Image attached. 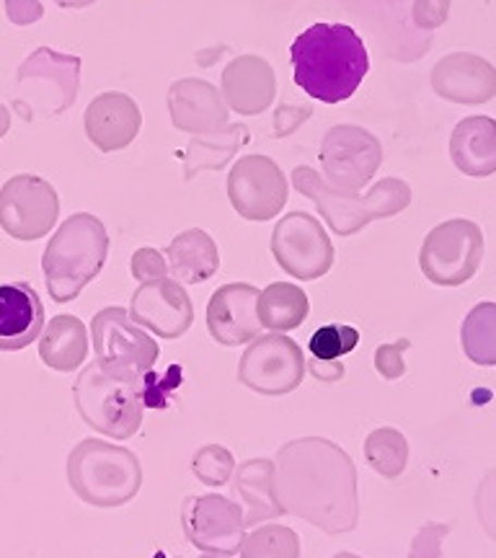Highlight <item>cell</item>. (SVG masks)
I'll list each match as a JSON object with an SVG mask.
<instances>
[{
  "mask_svg": "<svg viewBox=\"0 0 496 558\" xmlns=\"http://www.w3.org/2000/svg\"><path fill=\"white\" fill-rule=\"evenodd\" d=\"M275 492L285 512L326 535L352 533L360 522L358 469L326 437H300L279 448Z\"/></svg>",
  "mask_w": 496,
  "mask_h": 558,
  "instance_id": "obj_1",
  "label": "cell"
},
{
  "mask_svg": "<svg viewBox=\"0 0 496 558\" xmlns=\"http://www.w3.org/2000/svg\"><path fill=\"white\" fill-rule=\"evenodd\" d=\"M295 83L311 99L341 104L370 73L365 41L347 24H313L290 47Z\"/></svg>",
  "mask_w": 496,
  "mask_h": 558,
  "instance_id": "obj_2",
  "label": "cell"
},
{
  "mask_svg": "<svg viewBox=\"0 0 496 558\" xmlns=\"http://www.w3.org/2000/svg\"><path fill=\"white\" fill-rule=\"evenodd\" d=\"M292 186L303 197L316 202L320 218L337 235L360 233L367 222L398 215L411 202L409 186L401 179H383L367 194H360L328 184L311 166H298L292 171Z\"/></svg>",
  "mask_w": 496,
  "mask_h": 558,
  "instance_id": "obj_3",
  "label": "cell"
},
{
  "mask_svg": "<svg viewBox=\"0 0 496 558\" xmlns=\"http://www.w3.org/2000/svg\"><path fill=\"white\" fill-rule=\"evenodd\" d=\"M143 390L145 375L137 378V375L117 373L96 360L75 380V407L96 432L114 439H130L143 424Z\"/></svg>",
  "mask_w": 496,
  "mask_h": 558,
  "instance_id": "obj_4",
  "label": "cell"
},
{
  "mask_svg": "<svg viewBox=\"0 0 496 558\" xmlns=\"http://www.w3.org/2000/svg\"><path fill=\"white\" fill-rule=\"evenodd\" d=\"M109 256V233L96 215L81 213L62 222L45 251L47 284L58 303L78 298L81 290L104 269Z\"/></svg>",
  "mask_w": 496,
  "mask_h": 558,
  "instance_id": "obj_5",
  "label": "cell"
},
{
  "mask_svg": "<svg viewBox=\"0 0 496 558\" xmlns=\"http://www.w3.org/2000/svg\"><path fill=\"white\" fill-rule=\"evenodd\" d=\"M68 476L73 492L94 507H122L137 497L143 486V465L137 456L104 439H83L70 452Z\"/></svg>",
  "mask_w": 496,
  "mask_h": 558,
  "instance_id": "obj_6",
  "label": "cell"
},
{
  "mask_svg": "<svg viewBox=\"0 0 496 558\" xmlns=\"http://www.w3.org/2000/svg\"><path fill=\"white\" fill-rule=\"evenodd\" d=\"M484 256V235L471 220H450L432 230L422 246L424 277L439 288H458L476 275Z\"/></svg>",
  "mask_w": 496,
  "mask_h": 558,
  "instance_id": "obj_7",
  "label": "cell"
},
{
  "mask_svg": "<svg viewBox=\"0 0 496 558\" xmlns=\"http://www.w3.org/2000/svg\"><path fill=\"white\" fill-rule=\"evenodd\" d=\"M303 378V349L279 331L251 341L239 365V380L258 396H288Z\"/></svg>",
  "mask_w": 496,
  "mask_h": 558,
  "instance_id": "obj_8",
  "label": "cell"
},
{
  "mask_svg": "<svg viewBox=\"0 0 496 558\" xmlns=\"http://www.w3.org/2000/svg\"><path fill=\"white\" fill-rule=\"evenodd\" d=\"M90 333H94L96 360L117 369V373L137 375L140 378L158 362L160 349L156 339L143 326H137L130 318V313L120 305H111V308L96 313Z\"/></svg>",
  "mask_w": 496,
  "mask_h": 558,
  "instance_id": "obj_9",
  "label": "cell"
},
{
  "mask_svg": "<svg viewBox=\"0 0 496 558\" xmlns=\"http://www.w3.org/2000/svg\"><path fill=\"white\" fill-rule=\"evenodd\" d=\"M181 527L194 548L213 556L241 554L243 538H246L241 505L222 494L186 497L181 505Z\"/></svg>",
  "mask_w": 496,
  "mask_h": 558,
  "instance_id": "obj_10",
  "label": "cell"
},
{
  "mask_svg": "<svg viewBox=\"0 0 496 558\" xmlns=\"http://www.w3.org/2000/svg\"><path fill=\"white\" fill-rule=\"evenodd\" d=\"M271 254L290 277L318 279L334 267V243L326 228L309 213H290L271 233Z\"/></svg>",
  "mask_w": 496,
  "mask_h": 558,
  "instance_id": "obj_11",
  "label": "cell"
},
{
  "mask_svg": "<svg viewBox=\"0 0 496 558\" xmlns=\"http://www.w3.org/2000/svg\"><path fill=\"white\" fill-rule=\"evenodd\" d=\"M288 177L267 156H243L228 173V199L241 218L264 222L288 205Z\"/></svg>",
  "mask_w": 496,
  "mask_h": 558,
  "instance_id": "obj_12",
  "label": "cell"
},
{
  "mask_svg": "<svg viewBox=\"0 0 496 558\" xmlns=\"http://www.w3.org/2000/svg\"><path fill=\"white\" fill-rule=\"evenodd\" d=\"M318 160L328 184L339 190L360 192L380 169L383 150L375 135L354 124H337L324 135Z\"/></svg>",
  "mask_w": 496,
  "mask_h": 558,
  "instance_id": "obj_13",
  "label": "cell"
},
{
  "mask_svg": "<svg viewBox=\"0 0 496 558\" xmlns=\"http://www.w3.org/2000/svg\"><path fill=\"white\" fill-rule=\"evenodd\" d=\"M58 194L45 179L16 177L0 192V226L13 239L34 241L58 220Z\"/></svg>",
  "mask_w": 496,
  "mask_h": 558,
  "instance_id": "obj_14",
  "label": "cell"
},
{
  "mask_svg": "<svg viewBox=\"0 0 496 558\" xmlns=\"http://www.w3.org/2000/svg\"><path fill=\"white\" fill-rule=\"evenodd\" d=\"M130 318L160 339H179L192 329L194 305L184 284L160 277L153 282H140L130 303Z\"/></svg>",
  "mask_w": 496,
  "mask_h": 558,
  "instance_id": "obj_15",
  "label": "cell"
},
{
  "mask_svg": "<svg viewBox=\"0 0 496 558\" xmlns=\"http://www.w3.org/2000/svg\"><path fill=\"white\" fill-rule=\"evenodd\" d=\"M19 83L32 88V101L41 114H58L70 109L78 96L81 60L73 54L37 50L19 70Z\"/></svg>",
  "mask_w": 496,
  "mask_h": 558,
  "instance_id": "obj_16",
  "label": "cell"
},
{
  "mask_svg": "<svg viewBox=\"0 0 496 558\" xmlns=\"http://www.w3.org/2000/svg\"><path fill=\"white\" fill-rule=\"evenodd\" d=\"M207 329L222 347H241L264 331L258 320V288L230 282L215 290L207 303Z\"/></svg>",
  "mask_w": 496,
  "mask_h": 558,
  "instance_id": "obj_17",
  "label": "cell"
},
{
  "mask_svg": "<svg viewBox=\"0 0 496 558\" xmlns=\"http://www.w3.org/2000/svg\"><path fill=\"white\" fill-rule=\"evenodd\" d=\"M86 135L101 153L124 150L137 137L143 114L135 99L122 90L99 94L86 109Z\"/></svg>",
  "mask_w": 496,
  "mask_h": 558,
  "instance_id": "obj_18",
  "label": "cell"
},
{
  "mask_svg": "<svg viewBox=\"0 0 496 558\" xmlns=\"http://www.w3.org/2000/svg\"><path fill=\"white\" fill-rule=\"evenodd\" d=\"M277 96L275 68L258 54H243L222 70V99L243 117L262 114Z\"/></svg>",
  "mask_w": 496,
  "mask_h": 558,
  "instance_id": "obj_19",
  "label": "cell"
},
{
  "mask_svg": "<svg viewBox=\"0 0 496 558\" xmlns=\"http://www.w3.org/2000/svg\"><path fill=\"white\" fill-rule=\"evenodd\" d=\"M169 111L173 128L194 135H207L228 124V104L213 83L181 78L169 88Z\"/></svg>",
  "mask_w": 496,
  "mask_h": 558,
  "instance_id": "obj_20",
  "label": "cell"
},
{
  "mask_svg": "<svg viewBox=\"0 0 496 558\" xmlns=\"http://www.w3.org/2000/svg\"><path fill=\"white\" fill-rule=\"evenodd\" d=\"M45 308L29 282L0 284V352H19L41 337Z\"/></svg>",
  "mask_w": 496,
  "mask_h": 558,
  "instance_id": "obj_21",
  "label": "cell"
},
{
  "mask_svg": "<svg viewBox=\"0 0 496 558\" xmlns=\"http://www.w3.org/2000/svg\"><path fill=\"white\" fill-rule=\"evenodd\" d=\"M235 494L243 499V520L249 527L282 518L285 507L279 505L275 492V460L251 458L235 465L233 471Z\"/></svg>",
  "mask_w": 496,
  "mask_h": 558,
  "instance_id": "obj_22",
  "label": "cell"
},
{
  "mask_svg": "<svg viewBox=\"0 0 496 558\" xmlns=\"http://www.w3.org/2000/svg\"><path fill=\"white\" fill-rule=\"evenodd\" d=\"M169 271L181 284H199L218 275V243L202 228H189L179 233L166 248Z\"/></svg>",
  "mask_w": 496,
  "mask_h": 558,
  "instance_id": "obj_23",
  "label": "cell"
},
{
  "mask_svg": "<svg viewBox=\"0 0 496 558\" xmlns=\"http://www.w3.org/2000/svg\"><path fill=\"white\" fill-rule=\"evenodd\" d=\"M432 83L445 99L452 101H484L496 90V75L481 58L471 54H452L439 62L432 75Z\"/></svg>",
  "mask_w": 496,
  "mask_h": 558,
  "instance_id": "obj_24",
  "label": "cell"
},
{
  "mask_svg": "<svg viewBox=\"0 0 496 558\" xmlns=\"http://www.w3.org/2000/svg\"><path fill=\"white\" fill-rule=\"evenodd\" d=\"M450 156L468 177H488L496 171V120L468 117L450 137Z\"/></svg>",
  "mask_w": 496,
  "mask_h": 558,
  "instance_id": "obj_25",
  "label": "cell"
},
{
  "mask_svg": "<svg viewBox=\"0 0 496 558\" xmlns=\"http://www.w3.org/2000/svg\"><path fill=\"white\" fill-rule=\"evenodd\" d=\"M339 5L354 13L375 34L390 58L407 60L403 52V45H409V37L403 34L407 0H339Z\"/></svg>",
  "mask_w": 496,
  "mask_h": 558,
  "instance_id": "obj_26",
  "label": "cell"
},
{
  "mask_svg": "<svg viewBox=\"0 0 496 558\" xmlns=\"http://www.w3.org/2000/svg\"><path fill=\"white\" fill-rule=\"evenodd\" d=\"M246 140H251V132L241 122L194 137L186 148L184 179H194L199 171H222L230 158L246 145Z\"/></svg>",
  "mask_w": 496,
  "mask_h": 558,
  "instance_id": "obj_27",
  "label": "cell"
},
{
  "mask_svg": "<svg viewBox=\"0 0 496 558\" xmlns=\"http://www.w3.org/2000/svg\"><path fill=\"white\" fill-rule=\"evenodd\" d=\"M41 360L58 373H73L88 357V331L81 318L60 316L41 337Z\"/></svg>",
  "mask_w": 496,
  "mask_h": 558,
  "instance_id": "obj_28",
  "label": "cell"
},
{
  "mask_svg": "<svg viewBox=\"0 0 496 558\" xmlns=\"http://www.w3.org/2000/svg\"><path fill=\"white\" fill-rule=\"evenodd\" d=\"M311 300L305 290L290 282H275L258 292V320L269 331H292L309 318Z\"/></svg>",
  "mask_w": 496,
  "mask_h": 558,
  "instance_id": "obj_29",
  "label": "cell"
},
{
  "mask_svg": "<svg viewBox=\"0 0 496 558\" xmlns=\"http://www.w3.org/2000/svg\"><path fill=\"white\" fill-rule=\"evenodd\" d=\"M463 352L481 367L496 365V303H479L463 320Z\"/></svg>",
  "mask_w": 496,
  "mask_h": 558,
  "instance_id": "obj_30",
  "label": "cell"
},
{
  "mask_svg": "<svg viewBox=\"0 0 496 558\" xmlns=\"http://www.w3.org/2000/svg\"><path fill=\"white\" fill-rule=\"evenodd\" d=\"M365 458L370 469L380 473L383 478H398L407 469L409 442L401 432L394 427L375 429L365 439Z\"/></svg>",
  "mask_w": 496,
  "mask_h": 558,
  "instance_id": "obj_31",
  "label": "cell"
},
{
  "mask_svg": "<svg viewBox=\"0 0 496 558\" xmlns=\"http://www.w3.org/2000/svg\"><path fill=\"white\" fill-rule=\"evenodd\" d=\"M241 554L246 558H298V533L285 525H264L243 538Z\"/></svg>",
  "mask_w": 496,
  "mask_h": 558,
  "instance_id": "obj_32",
  "label": "cell"
},
{
  "mask_svg": "<svg viewBox=\"0 0 496 558\" xmlns=\"http://www.w3.org/2000/svg\"><path fill=\"white\" fill-rule=\"evenodd\" d=\"M235 458L222 445H205L192 460V473L205 486H226L233 478Z\"/></svg>",
  "mask_w": 496,
  "mask_h": 558,
  "instance_id": "obj_33",
  "label": "cell"
},
{
  "mask_svg": "<svg viewBox=\"0 0 496 558\" xmlns=\"http://www.w3.org/2000/svg\"><path fill=\"white\" fill-rule=\"evenodd\" d=\"M360 344V331L354 326H320V329L311 337V357L316 360H341L344 354L354 352Z\"/></svg>",
  "mask_w": 496,
  "mask_h": 558,
  "instance_id": "obj_34",
  "label": "cell"
},
{
  "mask_svg": "<svg viewBox=\"0 0 496 558\" xmlns=\"http://www.w3.org/2000/svg\"><path fill=\"white\" fill-rule=\"evenodd\" d=\"M130 267H132V277H135L137 282H153V279L169 277V264H166V256L153 246L137 248L135 254H132Z\"/></svg>",
  "mask_w": 496,
  "mask_h": 558,
  "instance_id": "obj_35",
  "label": "cell"
},
{
  "mask_svg": "<svg viewBox=\"0 0 496 558\" xmlns=\"http://www.w3.org/2000/svg\"><path fill=\"white\" fill-rule=\"evenodd\" d=\"M409 347H411L409 339L396 341V344L377 347V352H375L377 373H380L386 380H398V378H401L403 369H407V365H403V352H407Z\"/></svg>",
  "mask_w": 496,
  "mask_h": 558,
  "instance_id": "obj_36",
  "label": "cell"
},
{
  "mask_svg": "<svg viewBox=\"0 0 496 558\" xmlns=\"http://www.w3.org/2000/svg\"><path fill=\"white\" fill-rule=\"evenodd\" d=\"M476 509H479L481 525H484L486 533L496 541V471L488 473L484 484L479 486Z\"/></svg>",
  "mask_w": 496,
  "mask_h": 558,
  "instance_id": "obj_37",
  "label": "cell"
},
{
  "mask_svg": "<svg viewBox=\"0 0 496 558\" xmlns=\"http://www.w3.org/2000/svg\"><path fill=\"white\" fill-rule=\"evenodd\" d=\"M313 114L311 107H300V104H285L282 109L277 111L275 117V135H290V132H295L300 124H303L309 117Z\"/></svg>",
  "mask_w": 496,
  "mask_h": 558,
  "instance_id": "obj_38",
  "label": "cell"
},
{
  "mask_svg": "<svg viewBox=\"0 0 496 558\" xmlns=\"http://www.w3.org/2000/svg\"><path fill=\"white\" fill-rule=\"evenodd\" d=\"M311 375L318 380L337 383L344 378V365L339 360H316L311 357Z\"/></svg>",
  "mask_w": 496,
  "mask_h": 558,
  "instance_id": "obj_39",
  "label": "cell"
},
{
  "mask_svg": "<svg viewBox=\"0 0 496 558\" xmlns=\"http://www.w3.org/2000/svg\"><path fill=\"white\" fill-rule=\"evenodd\" d=\"M11 5H19V13H11L13 24H32V21L41 13V9L34 0H11Z\"/></svg>",
  "mask_w": 496,
  "mask_h": 558,
  "instance_id": "obj_40",
  "label": "cell"
},
{
  "mask_svg": "<svg viewBox=\"0 0 496 558\" xmlns=\"http://www.w3.org/2000/svg\"><path fill=\"white\" fill-rule=\"evenodd\" d=\"M55 3L62 5V9H86V5H94L96 0H55Z\"/></svg>",
  "mask_w": 496,
  "mask_h": 558,
  "instance_id": "obj_41",
  "label": "cell"
},
{
  "mask_svg": "<svg viewBox=\"0 0 496 558\" xmlns=\"http://www.w3.org/2000/svg\"><path fill=\"white\" fill-rule=\"evenodd\" d=\"M5 130H9V114H5V109L0 107V135H3Z\"/></svg>",
  "mask_w": 496,
  "mask_h": 558,
  "instance_id": "obj_42",
  "label": "cell"
}]
</instances>
